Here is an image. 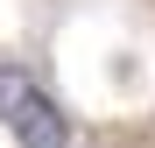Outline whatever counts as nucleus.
<instances>
[{"instance_id": "nucleus-1", "label": "nucleus", "mask_w": 155, "mask_h": 148, "mask_svg": "<svg viewBox=\"0 0 155 148\" xmlns=\"http://www.w3.org/2000/svg\"><path fill=\"white\" fill-rule=\"evenodd\" d=\"M7 141H14V148H71V113L35 85V92L7 113Z\"/></svg>"}, {"instance_id": "nucleus-2", "label": "nucleus", "mask_w": 155, "mask_h": 148, "mask_svg": "<svg viewBox=\"0 0 155 148\" xmlns=\"http://www.w3.org/2000/svg\"><path fill=\"white\" fill-rule=\"evenodd\" d=\"M28 92H35V78H28V71H21V64H0V127H7V113H14Z\"/></svg>"}]
</instances>
